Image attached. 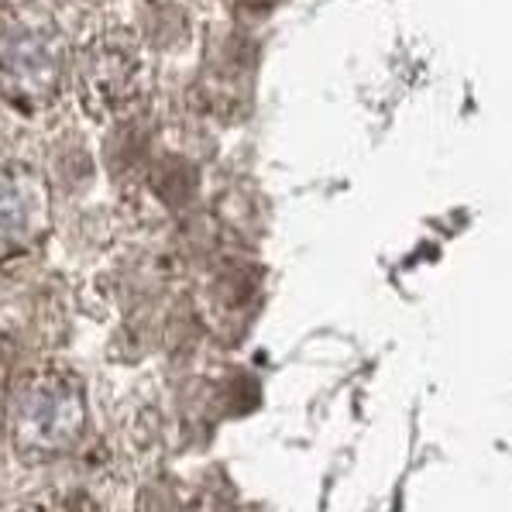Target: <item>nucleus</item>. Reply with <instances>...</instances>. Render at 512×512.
Returning <instances> with one entry per match:
<instances>
[{
  "label": "nucleus",
  "mask_w": 512,
  "mask_h": 512,
  "mask_svg": "<svg viewBox=\"0 0 512 512\" xmlns=\"http://www.w3.org/2000/svg\"><path fill=\"white\" fill-rule=\"evenodd\" d=\"M69 76L66 38L52 25H14L0 28V97L11 107L38 114L52 107Z\"/></svg>",
  "instance_id": "obj_1"
},
{
  "label": "nucleus",
  "mask_w": 512,
  "mask_h": 512,
  "mask_svg": "<svg viewBox=\"0 0 512 512\" xmlns=\"http://www.w3.org/2000/svg\"><path fill=\"white\" fill-rule=\"evenodd\" d=\"M145 55L131 31L114 28L97 35L76 59V90L93 117L131 110L145 90Z\"/></svg>",
  "instance_id": "obj_2"
},
{
  "label": "nucleus",
  "mask_w": 512,
  "mask_h": 512,
  "mask_svg": "<svg viewBox=\"0 0 512 512\" xmlns=\"http://www.w3.org/2000/svg\"><path fill=\"white\" fill-rule=\"evenodd\" d=\"M49 220V193L28 165H0V258L28 251Z\"/></svg>",
  "instance_id": "obj_3"
},
{
  "label": "nucleus",
  "mask_w": 512,
  "mask_h": 512,
  "mask_svg": "<svg viewBox=\"0 0 512 512\" xmlns=\"http://www.w3.org/2000/svg\"><path fill=\"white\" fill-rule=\"evenodd\" d=\"M4 375H7V344L0 337V385H4Z\"/></svg>",
  "instance_id": "obj_4"
},
{
  "label": "nucleus",
  "mask_w": 512,
  "mask_h": 512,
  "mask_svg": "<svg viewBox=\"0 0 512 512\" xmlns=\"http://www.w3.org/2000/svg\"><path fill=\"white\" fill-rule=\"evenodd\" d=\"M14 4H25V0H0V7H14Z\"/></svg>",
  "instance_id": "obj_5"
}]
</instances>
